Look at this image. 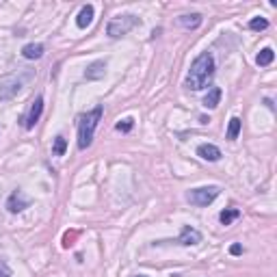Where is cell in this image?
<instances>
[{"label":"cell","mask_w":277,"mask_h":277,"mask_svg":"<svg viewBox=\"0 0 277 277\" xmlns=\"http://www.w3.org/2000/svg\"><path fill=\"white\" fill-rule=\"evenodd\" d=\"M212 78H214V58L210 52H202V54L190 63L184 87L190 91H202L212 82Z\"/></svg>","instance_id":"6da1fadb"},{"label":"cell","mask_w":277,"mask_h":277,"mask_svg":"<svg viewBox=\"0 0 277 277\" xmlns=\"http://www.w3.org/2000/svg\"><path fill=\"white\" fill-rule=\"evenodd\" d=\"M100 120H102V106H96L94 110L84 113L78 120V148L80 150H87L94 143V134H96V128Z\"/></svg>","instance_id":"7a4b0ae2"},{"label":"cell","mask_w":277,"mask_h":277,"mask_svg":"<svg viewBox=\"0 0 277 277\" xmlns=\"http://www.w3.org/2000/svg\"><path fill=\"white\" fill-rule=\"evenodd\" d=\"M138 24H141V20H138L136 16H117V18H113L108 22L106 32H108V37L120 39L124 35H128V32L132 30L134 26H138Z\"/></svg>","instance_id":"3957f363"},{"label":"cell","mask_w":277,"mask_h":277,"mask_svg":"<svg viewBox=\"0 0 277 277\" xmlns=\"http://www.w3.org/2000/svg\"><path fill=\"white\" fill-rule=\"evenodd\" d=\"M221 193V188L219 186H200V188H193V190H188L186 193V200L193 204V206H210L216 197H219Z\"/></svg>","instance_id":"277c9868"},{"label":"cell","mask_w":277,"mask_h":277,"mask_svg":"<svg viewBox=\"0 0 277 277\" xmlns=\"http://www.w3.org/2000/svg\"><path fill=\"white\" fill-rule=\"evenodd\" d=\"M30 76H32L30 72H24L22 76H11V78H6V80L0 82V102L13 100V98L20 94V89H22L24 80H28Z\"/></svg>","instance_id":"5b68a950"},{"label":"cell","mask_w":277,"mask_h":277,"mask_svg":"<svg viewBox=\"0 0 277 277\" xmlns=\"http://www.w3.org/2000/svg\"><path fill=\"white\" fill-rule=\"evenodd\" d=\"M28 206H30V200L22 193V190H13L9 195V200H6V210H9L11 214L22 212V210H26Z\"/></svg>","instance_id":"8992f818"},{"label":"cell","mask_w":277,"mask_h":277,"mask_svg":"<svg viewBox=\"0 0 277 277\" xmlns=\"http://www.w3.org/2000/svg\"><path fill=\"white\" fill-rule=\"evenodd\" d=\"M42 113H44V98L39 96V98H35V102L30 104L28 115L24 117V128H26V130H32V128H35V124L39 122Z\"/></svg>","instance_id":"52a82bcc"},{"label":"cell","mask_w":277,"mask_h":277,"mask_svg":"<svg viewBox=\"0 0 277 277\" xmlns=\"http://www.w3.org/2000/svg\"><path fill=\"white\" fill-rule=\"evenodd\" d=\"M197 156L204 158V160H208V162H216V160H221V150L216 148V145L212 143H202L200 148H197Z\"/></svg>","instance_id":"ba28073f"},{"label":"cell","mask_w":277,"mask_h":277,"mask_svg":"<svg viewBox=\"0 0 277 277\" xmlns=\"http://www.w3.org/2000/svg\"><path fill=\"white\" fill-rule=\"evenodd\" d=\"M176 242H178V245H184V247H188V245H197V242H202V234L197 232L195 228L184 226V228H182L180 238H178Z\"/></svg>","instance_id":"9c48e42d"},{"label":"cell","mask_w":277,"mask_h":277,"mask_svg":"<svg viewBox=\"0 0 277 277\" xmlns=\"http://www.w3.org/2000/svg\"><path fill=\"white\" fill-rule=\"evenodd\" d=\"M104 74H106V61H94L84 70V78L87 80H100V78H104Z\"/></svg>","instance_id":"30bf717a"},{"label":"cell","mask_w":277,"mask_h":277,"mask_svg":"<svg viewBox=\"0 0 277 277\" xmlns=\"http://www.w3.org/2000/svg\"><path fill=\"white\" fill-rule=\"evenodd\" d=\"M91 22H94V4H84L76 18V24H78V28H87Z\"/></svg>","instance_id":"8fae6325"},{"label":"cell","mask_w":277,"mask_h":277,"mask_svg":"<svg viewBox=\"0 0 277 277\" xmlns=\"http://www.w3.org/2000/svg\"><path fill=\"white\" fill-rule=\"evenodd\" d=\"M202 16L200 13H190V16H180L178 18V22H180V26H184V28H188V30H195V28H200L202 26Z\"/></svg>","instance_id":"7c38bea8"},{"label":"cell","mask_w":277,"mask_h":277,"mask_svg":"<svg viewBox=\"0 0 277 277\" xmlns=\"http://www.w3.org/2000/svg\"><path fill=\"white\" fill-rule=\"evenodd\" d=\"M44 52H46V48H44V44H26L24 48H22V56L24 58H42L44 56Z\"/></svg>","instance_id":"4fadbf2b"},{"label":"cell","mask_w":277,"mask_h":277,"mask_svg":"<svg viewBox=\"0 0 277 277\" xmlns=\"http://www.w3.org/2000/svg\"><path fill=\"white\" fill-rule=\"evenodd\" d=\"M219 102H221V89L219 87H212V89L208 91V96L204 98L202 104L206 108H216V106H219Z\"/></svg>","instance_id":"5bb4252c"},{"label":"cell","mask_w":277,"mask_h":277,"mask_svg":"<svg viewBox=\"0 0 277 277\" xmlns=\"http://www.w3.org/2000/svg\"><path fill=\"white\" fill-rule=\"evenodd\" d=\"M238 216H240V210L238 208H226V210H221L219 221H221V226H232Z\"/></svg>","instance_id":"9a60e30c"},{"label":"cell","mask_w":277,"mask_h":277,"mask_svg":"<svg viewBox=\"0 0 277 277\" xmlns=\"http://www.w3.org/2000/svg\"><path fill=\"white\" fill-rule=\"evenodd\" d=\"M273 58H275L273 48H264V50H260V54H258V56H256V63H258L260 68H266V65H271V63H273Z\"/></svg>","instance_id":"2e32d148"},{"label":"cell","mask_w":277,"mask_h":277,"mask_svg":"<svg viewBox=\"0 0 277 277\" xmlns=\"http://www.w3.org/2000/svg\"><path fill=\"white\" fill-rule=\"evenodd\" d=\"M240 126H242V122L238 120V117H232V120H230V126H228V141H236V138H238Z\"/></svg>","instance_id":"e0dca14e"},{"label":"cell","mask_w":277,"mask_h":277,"mask_svg":"<svg viewBox=\"0 0 277 277\" xmlns=\"http://www.w3.org/2000/svg\"><path fill=\"white\" fill-rule=\"evenodd\" d=\"M65 150H68V141H65L63 134H58L54 138V145H52V156H63Z\"/></svg>","instance_id":"ac0fdd59"},{"label":"cell","mask_w":277,"mask_h":277,"mask_svg":"<svg viewBox=\"0 0 277 277\" xmlns=\"http://www.w3.org/2000/svg\"><path fill=\"white\" fill-rule=\"evenodd\" d=\"M249 28L252 30H266L268 28V22L264 18H254L252 22H249Z\"/></svg>","instance_id":"d6986e66"},{"label":"cell","mask_w":277,"mask_h":277,"mask_svg":"<svg viewBox=\"0 0 277 277\" xmlns=\"http://www.w3.org/2000/svg\"><path fill=\"white\" fill-rule=\"evenodd\" d=\"M115 128L120 130V132H130V130L134 128V120H132V117H126V120H122Z\"/></svg>","instance_id":"ffe728a7"},{"label":"cell","mask_w":277,"mask_h":277,"mask_svg":"<svg viewBox=\"0 0 277 277\" xmlns=\"http://www.w3.org/2000/svg\"><path fill=\"white\" fill-rule=\"evenodd\" d=\"M76 232H65V236H63V247H70L72 245V240H74L76 238Z\"/></svg>","instance_id":"44dd1931"},{"label":"cell","mask_w":277,"mask_h":277,"mask_svg":"<svg viewBox=\"0 0 277 277\" xmlns=\"http://www.w3.org/2000/svg\"><path fill=\"white\" fill-rule=\"evenodd\" d=\"M230 254H232V256H240V254H242V247L238 245V242H236V245L230 247Z\"/></svg>","instance_id":"7402d4cb"},{"label":"cell","mask_w":277,"mask_h":277,"mask_svg":"<svg viewBox=\"0 0 277 277\" xmlns=\"http://www.w3.org/2000/svg\"><path fill=\"white\" fill-rule=\"evenodd\" d=\"M0 277H11V275H9V271H6V268H0Z\"/></svg>","instance_id":"603a6c76"},{"label":"cell","mask_w":277,"mask_h":277,"mask_svg":"<svg viewBox=\"0 0 277 277\" xmlns=\"http://www.w3.org/2000/svg\"><path fill=\"white\" fill-rule=\"evenodd\" d=\"M134 277H148V275H134Z\"/></svg>","instance_id":"cb8c5ba5"}]
</instances>
